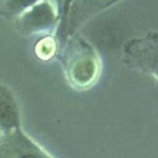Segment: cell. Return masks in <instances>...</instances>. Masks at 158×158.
<instances>
[{"instance_id":"1","label":"cell","mask_w":158,"mask_h":158,"mask_svg":"<svg viewBox=\"0 0 158 158\" xmlns=\"http://www.w3.org/2000/svg\"><path fill=\"white\" fill-rule=\"evenodd\" d=\"M62 66L68 84L77 90L93 87L100 79L102 69L99 55L88 47L67 55Z\"/></svg>"},{"instance_id":"4","label":"cell","mask_w":158,"mask_h":158,"mask_svg":"<svg viewBox=\"0 0 158 158\" xmlns=\"http://www.w3.org/2000/svg\"><path fill=\"white\" fill-rule=\"evenodd\" d=\"M23 128L22 115L12 89L0 83V136Z\"/></svg>"},{"instance_id":"2","label":"cell","mask_w":158,"mask_h":158,"mask_svg":"<svg viewBox=\"0 0 158 158\" xmlns=\"http://www.w3.org/2000/svg\"><path fill=\"white\" fill-rule=\"evenodd\" d=\"M126 64L158 82V33H147L128 41L124 48Z\"/></svg>"},{"instance_id":"3","label":"cell","mask_w":158,"mask_h":158,"mask_svg":"<svg viewBox=\"0 0 158 158\" xmlns=\"http://www.w3.org/2000/svg\"><path fill=\"white\" fill-rule=\"evenodd\" d=\"M0 158H54L23 128L0 136Z\"/></svg>"},{"instance_id":"5","label":"cell","mask_w":158,"mask_h":158,"mask_svg":"<svg viewBox=\"0 0 158 158\" xmlns=\"http://www.w3.org/2000/svg\"><path fill=\"white\" fill-rule=\"evenodd\" d=\"M55 48H56V47H55L54 40L47 38V39L40 41V43L37 45L36 54L40 59L48 60L54 55Z\"/></svg>"}]
</instances>
